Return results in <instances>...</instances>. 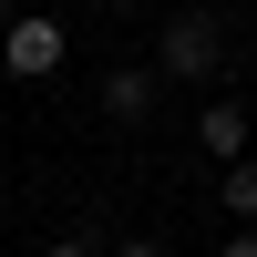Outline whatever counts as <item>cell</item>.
<instances>
[{
  "label": "cell",
  "mask_w": 257,
  "mask_h": 257,
  "mask_svg": "<svg viewBox=\"0 0 257 257\" xmlns=\"http://www.w3.org/2000/svg\"><path fill=\"white\" fill-rule=\"evenodd\" d=\"M247 134H257V123H247V103H237V93H216V103L196 113V144H206L216 165H247Z\"/></svg>",
  "instance_id": "4"
},
{
  "label": "cell",
  "mask_w": 257,
  "mask_h": 257,
  "mask_svg": "<svg viewBox=\"0 0 257 257\" xmlns=\"http://www.w3.org/2000/svg\"><path fill=\"white\" fill-rule=\"evenodd\" d=\"M216 257H257V226H237V237H226V247H216Z\"/></svg>",
  "instance_id": "8"
},
{
  "label": "cell",
  "mask_w": 257,
  "mask_h": 257,
  "mask_svg": "<svg viewBox=\"0 0 257 257\" xmlns=\"http://www.w3.org/2000/svg\"><path fill=\"white\" fill-rule=\"evenodd\" d=\"M62 62H72V31H62L52 11H21V21H0V72H11V82H52Z\"/></svg>",
  "instance_id": "2"
},
{
  "label": "cell",
  "mask_w": 257,
  "mask_h": 257,
  "mask_svg": "<svg viewBox=\"0 0 257 257\" xmlns=\"http://www.w3.org/2000/svg\"><path fill=\"white\" fill-rule=\"evenodd\" d=\"M103 247H113V237H103V226H62V237L41 247V257H103Z\"/></svg>",
  "instance_id": "6"
},
{
  "label": "cell",
  "mask_w": 257,
  "mask_h": 257,
  "mask_svg": "<svg viewBox=\"0 0 257 257\" xmlns=\"http://www.w3.org/2000/svg\"><path fill=\"white\" fill-rule=\"evenodd\" d=\"M155 93H165V82L144 72V62H113V72H103V113H113L123 134H134V123H155Z\"/></svg>",
  "instance_id": "3"
},
{
  "label": "cell",
  "mask_w": 257,
  "mask_h": 257,
  "mask_svg": "<svg viewBox=\"0 0 257 257\" xmlns=\"http://www.w3.org/2000/svg\"><path fill=\"white\" fill-rule=\"evenodd\" d=\"M155 82H226V21L216 11H175L155 31V62H144Z\"/></svg>",
  "instance_id": "1"
},
{
  "label": "cell",
  "mask_w": 257,
  "mask_h": 257,
  "mask_svg": "<svg viewBox=\"0 0 257 257\" xmlns=\"http://www.w3.org/2000/svg\"><path fill=\"white\" fill-rule=\"evenodd\" d=\"M216 196H226V216H237V226H257V165H226Z\"/></svg>",
  "instance_id": "5"
},
{
  "label": "cell",
  "mask_w": 257,
  "mask_h": 257,
  "mask_svg": "<svg viewBox=\"0 0 257 257\" xmlns=\"http://www.w3.org/2000/svg\"><path fill=\"white\" fill-rule=\"evenodd\" d=\"M103 257H165V247L155 237H123V247H103Z\"/></svg>",
  "instance_id": "7"
}]
</instances>
